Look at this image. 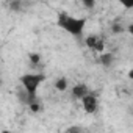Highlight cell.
<instances>
[{
	"label": "cell",
	"mask_w": 133,
	"mask_h": 133,
	"mask_svg": "<svg viewBox=\"0 0 133 133\" xmlns=\"http://www.w3.org/2000/svg\"><path fill=\"white\" fill-rule=\"evenodd\" d=\"M80 103H82L83 111L88 113V114H94L99 110V97L94 92H91V91L80 100Z\"/></svg>",
	"instance_id": "obj_4"
},
{
	"label": "cell",
	"mask_w": 133,
	"mask_h": 133,
	"mask_svg": "<svg viewBox=\"0 0 133 133\" xmlns=\"http://www.w3.org/2000/svg\"><path fill=\"white\" fill-rule=\"evenodd\" d=\"M30 63L31 64H39L41 63V55L39 53H30Z\"/></svg>",
	"instance_id": "obj_9"
},
{
	"label": "cell",
	"mask_w": 133,
	"mask_h": 133,
	"mask_svg": "<svg viewBox=\"0 0 133 133\" xmlns=\"http://www.w3.org/2000/svg\"><path fill=\"white\" fill-rule=\"evenodd\" d=\"M127 33H128V35L133 38V22H130V24L127 25Z\"/></svg>",
	"instance_id": "obj_11"
},
{
	"label": "cell",
	"mask_w": 133,
	"mask_h": 133,
	"mask_svg": "<svg viewBox=\"0 0 133 133\" xmlns=\"http://www.w3.org/2000/svg\"><path fill=\"white\" fill-rule=\"evenodd\" d=\"M53 85H55V89L59 91V92H64V91L69 89V80L66 78V77H58Z\"/></svg>",
	"instance_id": "obj_7"
},
{
	"label": "cell",
	"mask_w": 133,
	"mask_h": 133,
	"mask_svg": "<svg viewBox=\"0 0 133 133\" xmlns=\"http://www.w3.org/2000/svg\"><path fill=\"white\" fill-rule=\"evenodd\" d=\"M56 25L68 35H71L77 39H82L85 35V28L88 25V19L86 17H77V16H72L68 13H59L56 17Z\"/></svg>",
	"instance_id": "obj_1"
},
{
	"label": "cell",
	"mask_w": 133,
	"mask_h": 133,
	"mask_svg": "<svg viewBox=\"0 0 133 133\" xmlns=\"http://www.w3.org/2000/svg\"><path fill=\"white\" fill-rule=\"evenodd\" d=\"M127 77H128V80H130V82L133 83V68H131V69H130V71L127 72Z\"/></svg>",
	"instance_id": "obj_12"
},
{
	"label": "cell",
	"mask_w": 133,
	"mask_h": 133,
	"mask_svg": "<svg viewBox=\"0 0 133 133\" xmlns=\"http://www.w3.org/2000/svg\"><path fill=\"white\" fill-rule=\"evenodd\" d=\"M85 44H86V47L88 49H91L92 52H96V53H102V52H105V39L100 36V35H96V33H91V35H88L86 38H85Z\"/></svg>",
	"instance_id": "obj_3"
},
{
	"label": "cell",
	"mask_w": 133,
	"mask_h": 133,
	"mask_svg": "<svg viewBox=\"0 0 133 133\" xmlns=\"http://www.w3.org/2000/svg\"><path fill=\"white\" fill-rule=\"evenodd\" d=\"M122 8L125 10H133V0H117Z\"/></svg>",
	"instance_id": "obj_8"
},
{
	"label": "cell",
	"mask_w": 133,
	"mask_h": 133,
	"mask_svg": "<svg viewBox=\"0 0 133 133\" xmlns=\"http://www.w3.org/2000/svg\"><path fill=\"white\" fill-rule=\"evenodd\" d=\"M45 80H47V77L44 72H27V74L21 75L19 83L25 92V103L27 105L38 100V91Z\"/></svg>",
	"instance_id": "obj_2"
},
{
	"label": "cell",
	"mask_w": 133,
	"mask_h": 133,
	"mask_svg": "<svg viewBox=\"0 0 133 133\" xmlns=\"http://www.w3.org/2000/svg\"><path fill=\"white\" fill-rule=\"evenodd\" d=\"M80 2H82L86 8H94V6H96V3L99 2V0H80Z\"/></svg>",
	"instance_id": "obj_10"
},
{
	"label": "cell",
	"mask_w": 133,
	"mask_h": 133,
	"mask_svg": "<svg viewBox=\"0 0 133 133\" xmlns=\"http://www.w3.org/2000/svg\"><path fill=\"white\" fill-rule=\"evenodd\" d=\"M88 92H89V89H88V86L85 83H75L74 88H72V97L75 100H82Z\"/></svg>",
	"instance_id": "obj_5"
},
{
	"label": "cell",
	"mask_w": 133,
	"mask_h": 133,
	"mask_svg": "<svg viewBox=\"0 0 133 133\" xmlns=\"http://www.w3.org/2000/svg\"><path fill=\"white\" fill-rule=\"evenodd\" d=\"M103 68H110V66L114 63V56H113V53H108V52H102V53H99V59H97Z\"/></svg>",
	"instance_id": "obj_6"
}]
</instances>
